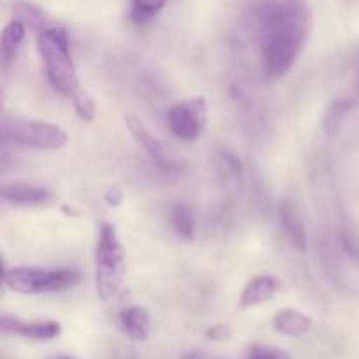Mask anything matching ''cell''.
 I'll return each mask as SVG.
<instances>
[{"mask_svg":"<svg viewBox=\"0 0 359 359\" xmlns=\"http://www.w3.org/2000/svg\"><path fill=\"white\" fill-rule=\"evenodd\" d=\"M0 332L6 335L23 337L28 340H37V342H46V340L58 339L62 335V325L53 319L46 321H23V319L11 318V316H0Z\"/></svg>","mask_w":359,"mask_h":359,"instance_id":"obj_7","label":"cell"},{"mask_svg":"<svg viewBox=\"0 0 359 359\" xmlns=\"http://www.w3.org/2000/svg\"><path fill=\"white\" fill-rule=\"evenodd\" d=\"M37 51L53 90L76 102L84 91L81 90L77 70L70 56L69 34L65 28L49 27L48 30L37 34Z\"/></svg>","mask_w":359,"mask_h":359,"instance_id":"obj_2","label":"cell"},{"mask_svg":"<svg viewBox=\"0 0 359 359\" xmlns=\"http://www.w3.org/2000/svg\"><path fill=\"white\" fill-rule=\"evenodd\" d=\"M207 339L216 340V342H223V340H228L231 335V330L228 325H216L212 328H209L205 332Z\"/></svg>","mask_w":359,"mask_h":359,"instance_id":"obj_23","label":"cell"},{"mask_svg":"<svg viewBox=\"0 0 359 359\" xmlns=\"http://www.w3.org/2000/svg\"><path fill=\"white\" fill-rule=\"evenodd\" d=\"M312 28L311 7L305 0H277L259 18L263 70L269 79H279L291 70L304 51Z\"/></svg>","mask_w":359,"mask_h":359,"instance_id":"obj_1","label":"cell"},{"mask_svg":"<svg viewBox=\"0 0 359 359\" xmlns=\"http://www.w3.org/2000/svg\"><path fill=\"white\" fill-rule=\"evenodd\" d=\"M60 359H72V358H60Z\"/></svg>","mask_w":359,"mask_h":359,"instance_id":"obj_26","label":"cell"},{"mask_svg":"<svg viewBox=\"0 0 359 359\" xmlns=\"http://www.w3.org/2000/svg\"><path fill=\"white\" fill-rule=\"evenodd\" d=\"M340 245L346 251L347 256H351L353 259H359V237H356L351 231L344 230L340 231Z\"/></svg>","mask_w":359,"mask_h":359,"instance_id":"obj_21","label":"cell"},{"mask_svg":"<svg viewBox=\"0 0 359 359\" xmlns=\"http://www.w3.org/2000/svg\"><path fill=\"white\" fill-rule=\"evenodd\" d=\"M105 198H107L109 205H119V202H121V195H119V191H116V189H109Z\"/></svg>","mask_w":359,"mask_h":359,"instance_id":"obj_24","label":"cell"},{"mask_svg":"<svg viewBox=\"0 0 359 359\" xmlns=\"http://www.w3.org/2000/svg\"><path fill=\"white\" fill-rule=\"evenodd\" d=\"M168 128L177 139L193 142L202 137L207 125V102L203 97H193L172 105L167 112Z\"/></svg>","mask_w":359,"mask_h":359,"instance_id":"obj_6","label":"cell"},{"mask_svg":"<svg viewBox=\"0 0 359 359\" xmlns=\"http://www.w3.org/2000/svg\"><path fill=\"white\" fill-rule=\"evenodd\" d=\"M170 223L175 233L184 241L195 237V212L186 203H175L170 207Z\"/></svg>","mask_w":359,"mask_h":359,"instance_id":"obj_15","label":"cell"},{"mask_svg":"<svg viewBox=\"0 0 359 359\" xmlns=\"http://www.w3.org/2000/svg\"><path fill=\"white\" fill-rule=\"evenodd\" d=\"M311 328L312 319L294 309L277 312L273 318V330L284 337H304L311 332Z\"/></svg>","mask_w":359,"mask_h":359,"instance_id":"obj_12","label":"cell"},{"mask_svg":"<svg viewBox=\"0 0 359 359\" xmlns=\"http://www.w3.org/2000/svg\"><path fill=\"white\" fill-rule=\"evenodd\" d=\"M219 160H221V167L224 168L228 175L233 177L235 182H242L244 181V167H242V161L241 158L237 156L235 153L231 151H219Z\"/></svg>","mask_w":359,"mask_h":359,"instance_id":"obj_18","label":"cell"},{"mask_svg":"<svg viewBox=\"0 0 359 359\" xmlns=\"http://www.w3.org/2000/svg\"><path fill=\"white\" fill-rule=\"evenodd\" d=\"M118 323L123 333L133 342H146L151 335V316L140 305H130L118 314Z\"/></svg>","mask_w":359,"mask_h":359,"instance_id":"obj_10","label":"cell"},{"mask_svg":"<svg viewBox=\"0 0 359 359\" xmlns=\"http://www.w3.org/2000/svg\"><path fill=\"white\" fill-rule=\"evenodd\" d=\"M14 11H16L18 21L25 25V27H30L34 30H37L39 34L44 30H48V21H46L44 13L39 9L37 6L30 2H16L14 4Z\"/></svg>","mask_w":359,"mask_h":359,"instance_id":"obj_16","label":"cell"},{"mask_svg":"<svg viewBox=\"0 0 359 359\" xmlns=\"http://www.w3.org/2000/svg\"><path fill=\"white\" fill-rule=\"evenodd\" d=\"M167 0H133L132 18L135 23H146L165 7Z\"/></svg>","mask_w":359,"mask_h":359,"instance_id":"obj_17","label":"cell"},{"mask_svg":"<svg viewBox=\"0 0 359 359\" xmlns=\"http://www.w3.org/2000/svg\"><path fill=\"white\" fill-rule=\"evenodd\" d=\"M280 290V283L277 277L273 276H256L245 284V287L242 290L241 294V309H251L256 305H262L265 302H270Z\"/></svg>","mask_w":359,"mask_h":359,"instance_id":"obj_9","label":"cell"},{"mask_svg":"<svg viewBox=\"0 0 359 359\" xmlns=\"http://www.w3.org/2000/svg\"><path fill=\"white\" fill-rule=\"evenodd\" d=\"M74 107H76L77 114H79L83 119H86V121L93 119V116H95V102L91 100V97L86 93V91H84V93L81 95V97L77 98L76 102H74Z\"/></svg>","mask_w":359,"mask_h":359,"instance_id":"obj_22","label":"cell"},{"mask_svg":"<svg viewBox=\"0 0 359 359\" xmlns=\"http://www.w3.org/2000/svg\"><path fill=\"white\" fill-rule=\"evenodd\" d=\"M0 193L6 202L20 207H46L55 202V193L41 184L16 182V184L2 186Z\"/></svg>","mask_w":359,"mask_h":359,"instance_id":"obj_8","label":"cell"},{"mask_svg":"<svg viewBox=\"0 0 359 359\" xmlns=\"http://www.w3.org/2000/svg\"><path fill=\"white\" fill-rule=\"evenodd\" d=\"M279 217L280 224H283L284 228V233H286L291 245L300 252L307 251V230H305L304 219H302L298 209L290 202V200L280 203Z\"/></svg>","mask_w":359,"mask_h":359,"instance_id":"obj_11","label":"cell"},{"mask_svg":"<svg viewBox=\"0 0 359 359\" xmlns=\"http://www.w3.org/2000/svg\"><path fill=\"white\" fill-rule=\"evenodd\" d=\"M126 259L114 224L104 223L98 233L95 249V286L104 302L112 300L119 293L125 279Z\"/></svg>","mask_w":359,"mask_h":359,"instance_id":"obj_3","label":"cell"},{"mask_svg":"<svg viewBox=\"0 0 359 359\" xmlns=\"http://www.w3.org/2000/svg\"><path fill=\"white\" fill-rule=\"evenodd\" d=\"M125 123L126 126H128L130 133H132V135L135 137L137 142L140 144V147H142V149L146 151L154 161H158V163H165L163 147H161L160 140H158L156 137L146 128V125H144L140 119H137L135 116H126Z\"/></svg>","mask_w":359,"mask_h":359,"instance_id":"obj_13","label":"cell"},{"mask_svg":"<svg viewBox=\"0 0 359 359\" xmlns=\"http://www.w3.org/2000/svg\"><path fill=\"white\" fill-rule=\"evenodd\" d=\"M181 359H209L205 353H202V351H191V353L184 354Z\"/></svg>","mask_w":359,"mask_h":359,"instance_id":"obj_25","label":"cell"},{"mask_svg":"<svg viewBox=\"0 0 359 359\" xmlns=\"http://www.w3.org/2000/svg\"><path fill=\"white\" fill-rule=\"evenodd\" d=\"M354 105V100H339L337 104H333V107L330 109L328 114H326L325 126L328 130V133H333L337 128H339V123L342 119V116L346 114L347 111H351Z\"/></svg>","mask_w":359,"mask_h":359,"instance_id":"obj_19","label":"cell"},{"mask_svg":"<svg viewBox=\"0 0 359 359\" xmlns=\"http://www.w3.org/2000/svg\"><path fill=\"white\" fill-rule=\"evenodd\" d=\"M25 35H27V27L18 20L9 21L4 27L2 39H0V56H2L4 65H7L16 56L21 42L25 41Z\"/></svg>","mask_w":359,"mask_h":359,"instance_id":"obj_14","label":"cell"},{"mask_svg":"<svg viewBox=\"0 0 359 359\" xmlns=\"http://www.w3.org/2000/svg\"><path fill=\"white\" fill-rule=\"evenodd\" d=\"M248 359H291L290 354L272 346H252L248 353Z\"/></svg>","mask_w":359,"mask_h":359,"instance_id":"obj_20","label":"cell"},{"mask_svg":"<svg viewBox=\"0 0 359 359\" xmlns=\"http://www.w3.org/2000/svg\"><path fill=\"white\" fill-rule=\"evenodd\" d=\"M81 280V273L77 270L60 269V270H42V269H16L6 270L4 283L9 290L21 294H42L58 293V291L70 290Z\"/></svg>","mask_w":359,"mask_h":359,"instance_id":"obj_4","label":"cell"},{"mask_svg":"<svg viewBox=\"0 0 359 359\" xmlns=\"http://www.w3.org/2000/svg\"><path fill=\"white\" fill-rule=\"evenodd\" d=\"M2 139L21 147L44 151L62 149L69 142V135L60 126L27 118L4 119Z\"/></svg>","mask_w":359,"mask_h":359,"instance_id":"obj_5","label":"cell"}]
</instances>
